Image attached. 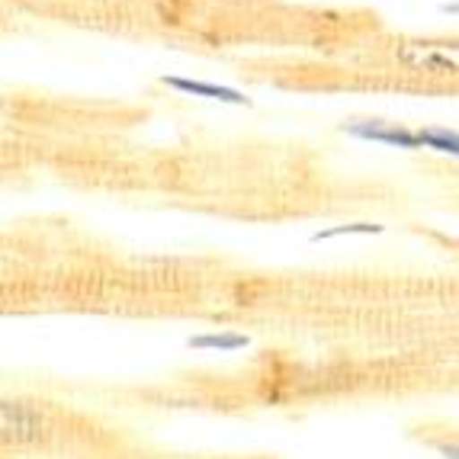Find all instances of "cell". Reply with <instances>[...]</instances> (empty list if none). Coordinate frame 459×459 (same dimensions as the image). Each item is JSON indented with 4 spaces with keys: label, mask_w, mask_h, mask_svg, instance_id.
<instances>
[{
    "label": "cell",
    "mask_w": 459,
    "mask_h": 459,
    "mask_svg": "<svg viewBox=\"0 0 459 459\" xmlns=\"http://www.w3.org/2000/svg\"><path fill=\"white\" fill-rule=\"evenodd\" d=\"M418 135H421L424 148H434V152H440V154L459 158V132L444 129V126H424V129H418Z\"/></svg>",
    "instance_id": "obj_5"
},
{
    "label": "cell",
    "mask_w": 459,
    "mask_h": 459,
    "mask_svg": "<svg viewBox=\"0 0 459 459\" xmlns=\"http://www.w3.org/2000/svg\"><path fill=\"white\" fill-rule=\"evenodd\" d=\"M46 434V414L30 402H4L0 405V437L4 444H32Z\"/></svg>",
    "instance_id": "obj_2"
},
{
    "label": "cell",
    "mask_w": 459,
    "mask_h": 459,
    "mask_svg": "<svg viewBox=\"0 0 459 459\" xmlns=\"http://www.w3.org/2000/svg\"><path fill=\"white\" fill-rule=\"evenodd\" d=\"M437 450L444 453V456H446V459H459V446H450V444H440V446H437Z\"/></svg>",
    "instance_id": "obj_8"
},
{
    "label": "cell",
    "mask_w": 459,
    "mask_h": 459,
    "mask_svg": "<svg viewBox=\"0 0 459 459\" xmlns=\"http://www.w3.org/2000/svg\"><path fill=\"white\" fill-rule=\"evenodd\" d=\"M190 347H199V351H241L247 347L245 334H196L190 337Z\"/></svg>",
    "instance_id": "obj_6"
},
{
    "label": "cell",
    "mask_w": 459,
    "mask_h": 459,
    "mask_svg": "<svg viewBox=\"0 0 459 459\" xmlns=\"http://www.w3.org/2000/svg\"><path fill=\"white\" fill-rule=\"evenodd\" d=\"M347 135L363 138V142H379V145H392V148H405V152H414L421 145V135L398 123H385V119H353V123L344 126Z\"/></svg>",
    "instance_id": "obj_3"
},
{
    "label": "cell",
    "mask_w": 459,
    "mask_h": 459,
    "mask_svg": "<svg viewBox=\"0 0 459 459\" xmlns=\"http://www.w3.org/2000/svg\"><path fill=\"white\" fill-rule=\"evenodd\" d=\"M164 84L180 93H193V97L219 100V103H231V107H251V97H245V93L235 91V87L209 84V81H190V77H164Z\"/></svg>",
    "instance_id": "obj_4"
},
{
    "label": "cell",
    "mask_w": 459,
    "mask_h": 459,
    "mask_svg": "<svg viewBox=\"0 0 459 459\" xmlns=\"http://www.w3.org/2000/svg\"><path fill=\"white\" fill-rule=\"evenodd\" d=\"M383 225H373V222H353V225H337V229H325L318 235H312V241H331V238H341V235H379Z\"/></svg>",
    "instance_id": "obj_7"
},
{
    "label": "cell",
    "mask_w": 459,
    "mask_h": 459,
    "mask_svg": "<svg viewBox=\"0 0 459 459\" xmlns=\"http://www.w3.org/2000/svg\"><path fill=\"white\" fill-rule=\"evenodd\" d=\"M392 55L414 71L459 77V42H398Z\"/></svg>",
    "instance_id": "obj_1"
}]
</instances>
